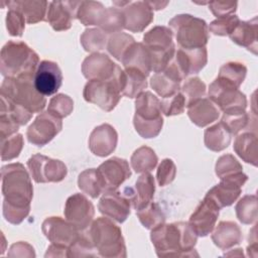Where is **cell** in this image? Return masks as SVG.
Instances as JSON below:
<instances>
[{"label":"cell","instance_id":"680465c9","mask_svg":"<svg viewBox=\"0 0 258 258\" xmlns=\"http://www.w3.org/2000/svg\"><path fill=\"white\" fill-rule=\"evenodd\" d=\"M20 125L6 112L0 111V137L1 140L17 133Z\"/></svg>","mask_w":258,"mask_h":258},{"label":"cell","instance_id":"8d00e7d4","mask_svg":"<svg viewBox=\"0 0 258 258\" xmlns=\"http://www.w3.org/2000/svg\"><path fill=\"white\" fill-rule=\"evenodd\" d=\"M106 7L99 1H82L77 18L85 26L99 25Z\"/></svg>","mask_w":258,"mask_h":258},{"label":"cell","instance_id":"e575fe53","mask_svg":"<svg viewBox=\"0 0 258 258\" xmlns=\"http://www.w3.org/2000/svg\"><path fill=\"white\" fill-rule=\"evenodd\" d=\"M158 157L154 150L148 146H141L137 148L130 158L132 168L137 173H144L151 171L157 164Z\"/></svg>","mask_w":258,"mask_h":258},{"label":"cell","instance_id":"d6986e66","mask_svg":"<svg viewBox=\"0 0 258 258\" xmlns=\"http://www.w3.org/2000/svg\"><path fill=\"white\" fill-rule=\"evenodd\" d=\"M105 185V191L117 189L131 176V170L126 159L117 156L105 160L97 168Z\"/></svg>","mask_w":258,"mask_h":258},{"label":"cell","instance_id":"f6af8a7d","mask_svg":"<svg viewBox=\"0 0 258 258\" xmlns=\"http://www.w3.org/2000/svg\"><path fill=\"white\" fill-rule=\"evenodd\" d=\"M99 253L94 246L89 234H81L69 247V257H98Z\"/></svg>","mask_w":258,"mask_h":258},{"label":"cell","instance_id":"cb8c5ba5","mask_svg":"<svg viewBox=\"0 0 258 258\" xmlns=\"http://www.w3.org/2000/svg\"><path fill=\"white\" fill-rule=\"evenodd\" d=\"M258 18L255 16L250 20L241 21L234 31L229 35L231 40L236 44L247 48L254 54H257L258 40Z\"/></svg>","mask_w":258,"mask_h":258},{"label":"cell","instance_id":"484cf974","mask_svg":"<svg viewBox=\"0 0 258 258\" xmlns=\"http://www.w3.org/2000/svg\"><path fill=\"white\" fill-rule=\"evenodd\" d=\"M214 244L222 250H228L243 240L240 227L232 221H221L212 234Z\"/></svg>","mask_w":258,"mask_h":258},{"label":"cell","instance_id":"3957f363","mask_svg":"<svg viewBox=\"0 0 258 258\" xmlns=\"http://www.w3.org/2000/svg\"><path fill=\"white\" fill-rule=\"evenodd\" d=\"M39 64L37 53L25 42L7 41L0 52V72L4 78L34 76Z\"/></svg>","mask_w":258,"mask_h":258},{"label":"cell","instance_id":"11a10c76","mask_svg":"<svg viewBox=\"0 0 258 258\" xmlns=\"http://www.w3.org/2000/svg\"><path fill=\"white\" fill-rule=\"evenodd\" d=\"M186 107L183 95L178 92L171 97L164 98L161 101V112L165 116H174L183 113Z\"/></svg>","mask_w":258,"mask_h":258},{"label":"cell","instance_id":"5bb4252c","mask_svg":"<svg viewBox=\"0 0 258 258\" xmlns=\"http://www.w3.org/2000/svg\"><path fill=\"white\" fill-rule=\"evenodd\" d=\"M63 214L66 220L82 232L91 226L95 215V208L86 196L74 194L68 198Z\"/></svg>","mask_w":258,"mask_h":258},{"label":"cell","instance_id":"ab89813d","mask_svg":"<svg viewBox=\"0 0 258 258\" xmlns=\"http://www.w3.org/2000/svg\"><path fill=\"white\" fill-rule=\"evenodd\" d=\"M238 220L245 225L254 224L257 221V197L247 195L239 200L235 207Z\"/></svg>","mask_w":258,"mask_h":258},{"label":"cell","instance_id":"9f6ffc18","mask_svg":"<svg viewBox=\"0 0 258 258\" xmlns=\"http://www.w3.org/2000/svg\"><path fill=\"white\" fill-rule=\"evenodd\" d=\"M176 175V166L172 159L164 158L158 165L156 171L157 183L160 186H165L173 181Z\"/></svg>","mask_w":258,"mask_h":258},{"label":"cell","instance_id":"f907efd6","mask_svg":"<svg viewBox=\"0 0 258 258\" xmlns=\"http://www.w3.org/2000/svg\"><path fill=\"white\" fill-rule=\"evenodd\" d=\"M240 19L236 14H232L226 17L217 18L208 25V29L214 35L225 36L230 35L236 26L239 24Z\"/></svg>","mask_w":258,"mask_h":258},{"label":"cell","instance_id":"83f0119b","mask_svg":"<svg viewBox=\"0 0 258 258\" xmlns=\"http://www.w3.org/2000/svg\"><path fill=\"white\" fill-rule=\"evenodd\" d=\"M234 151L245 162L257 166L258 163V142L257 136L252 132L239 134L234 141Z\"/></svg>","mask_w":258,"mask_h":258},{"label":"cell","instance_id":"603a6c76","mask_svg":"<svg viewBox=\"0 0 258 258\" xmlns=\"http://www.w3.org/2000/svg\"><path fill=\"white\" fill-rule=\"evenodd\" d=\"M186 108L188 118L199 127L215 122L220 116L219 108L209 98H201L187 105Z\"/></svg>","mask_w":258,"mask_h":258},{"label":"cell","instance_id":"be15d7a7","mask_svg":"<svg viewBox=\"0 0 258 258\" xmlns=\"http://www.w3.org/2000/svg\"><path fill=\"white\" fill-rule=\"evenodd\" d=\"M146 2L152 10L163 9L168 4V1H164V2H162V1H146Z\"/></svg>","mask_w":258,"mask_h":258},{"label":"cell","instance_id":"b9f144b4","mask_svg":"<svg viewBox=\"0 0 258 258\" xmlns=\"http://www.w3.org/2000/svg\"><path fill=\"white\" fill-rule=\"evenodd\" d=\"M134 42L135 39L130 34H127L122 31L117 32L109 37L107 42V49L113 57L121 61L124 52Z\"/></svg>","mask_w":258,"mask_h":258},{"label":"cell","instance_id":"bcb514c9","mask_svg":"<svg viewBox=\"0 0 258 258\" xmlns=\"http://www.w3.org/2000/svg\"><path fill=\"white\" fill-rule=\"evenodd\" d=\"M74 110L73 99L64 94H56L52 97L47 106V112L61 119L69 116Z\"/></svg>","mask_w":258,"mask_h":258},{"label":"cell","instance_id":"d6a6232c","mask_svg":"<svg viewBox=\"0 0 258 258\" xmlns=\"http://www.w3.org/2000/svg\"><path fill=\"white\" fill-rule=\"evenodd\" d=\"M246 74L247 68L244 63L239 61H229L220 68L216 80L227 86L239 89L246 78Z\"/></svg>","mask_w":258,"mask_h":258},{"label":"cell","instance_id":"d590c367","mask_svg":"<svg viewBox=\"0 0 258 258\" xmlns=\"http://www.w3.org/2000/svg\"><path fill=\"white\" fill-rule=\"evenodd\" d=\"M150 86L162 99L171 97L180 91V82L164 72L155 73L150 78Z\"/></svg>","mask_w":258,"mask_h":258},{"label":"cell","instance_id":"e7e4bbea","mask_svg":"<svg viewBox=\"0 0 258 258\" xmlns=\"http://www.w3.org/2000/svg\"><path fill=\"white\" fill-rule=\"evenodd\" d=\"M243 256V252H242V249L241 248H237V249H234V251L232 252H229V253H225L224 256Z\"/></svg>","mask_w":258,"mask_h":258},{"label":"cell","instance_id":"9a60e30c","mask_svg":"<svg viewBox=\"0 0 258 258\" xmlns=\"http://www.w3.org/2000/svg\"><path fill=\"white\" fill-rule=\"evenodd\" d=\"M41 230L50 243L66 247H70L81 235V231L60 217L46 218L42 222Z\"/></svg>","mask_w":258,"mask_h":258},{"label":"cell","instance_id":"5b68a950","mask_svg":"<svg viewBox=\"0 0 258 258\" xmlns=\"http://www.w3.org/2000/svg\"><path fill=\"white\" fill-rule=\"evenodd\" d=\"M1 97L20 105L31 113L41 112L46 99L34 86V76H21L17 78H5L0 88Z\"/></svg>","mask_w":258,"mask_h":258},{"label":"cell","instance_id":"7dc6e473","mask_svg":"<svg viewBox=\"0 0 258 258\" xmlns=\"http://www.w3.org/2000/svg\"><path fill=\"white\" fill-rule=\"evenodd\" d=\"M24 145L23 136L20 133H16L8 138L1 140V159L12 160L19 156Z\"/></svg>","mask_w":258,"mask_h":258},{"label":"cell","instance_id":"7402d4cb","mask_svg":"<svg viewBox=\"0 0 258 258\" xmlns=\"http://www.w3.org/2000/svg\"><path fill=\"white\" fill-rule=\"evenodd\" d=\"M125 16V29L131 32L143 31L153 20V10L146 1H129L121 8Z\"/></svg>","mask_w":258,"mask_h":258},{"label":"cell","instance_id":"4dcf8cb0","mask_svg":"<svg viewBox=\"0 0 258 258\" xmlns=\"http://www.w3.org/2000/svg\"><path fill=\"white\" fill-rule=\"evenodd\" d=\"M161 101L151 92L144 91L136 97L135 115L142 119L153 120L161 117Z\"/></svg>","mask_w":258,"mask_h":258},{"label":"cell","instance_id":"836d02e7","mask_svg":"<svg viewBox=\"0 0 258 258\" xmlns=\"http://www.w3.org/2000/svg\"><path fill=\"white\" fill-rule=\"evenodd\" d=\"M78 185L82 191L93 199L105 192V185L97 168H89L80 173Z\"/></svg>","mask_w":258,"mask_h":258},{"label":"cell","instance_id":"7bdbcfd3","mask_svg":"<svg viewBox=\"0 0 258 258\" xmlns=\"http://www.w3.org/2000/svg\"><path fill=\"white\" fill-rule=\"evenodd\" d=\"M133 124L135 127L136 132L143 138H154L156 137L163 126V118L162 116L153 119V120H146L142 119L137 115H134L133 118Z\"/></svg>","mask_w":258,"mask_h":258},{"label":"cell","instance_id":"6125c7cd","mask_svg":"<svg viewBox=\"0 0 258 258\" xmlns=\"http://www.w3.org/2000/svg\"><path fill=\"white\" fill-rule=\"evenodd\" d=\"M47 257H69V247L56 244H50L44 255Z\"/></svg>","mask_w":258,"mask_h":258},{"label":"cell","instance_id":"74e56055","mask_svg":"<svg viewBox=\"0 0 258 258\" xmlns=\"http://www.w3.org/2000/svg\"><path fill=\"white\" fill-rule=\"evenodd\" d=\"M105 33L121 32L125 28V16L121 9L117 7H107L98 25Z\"/></svg>","mask_w":258,"mask_h":258},{"label":"cell","instance_id":"30bf717a","mask_svg":"<svg viewBox=\"0 0 258 258\" xmlns=\"http://www.w3.org/2000/svg\"><path fill=\"white\" fill-rule=\"evenodd\" d=\"M132 198L133 189L130 187H126L124 192L117 189L105 191L98 204L99 212L117 223H124L131 212Z\"/></svg>","mask_w":258,"mask_h":258},{"label":"cell","instance_id":"ffe728a7","mask_svg":"<svg viewBox=\"0 0 258 258\" xmlns=\"http://www.w3.org/2000/svg\"><path fill=\"white\" fill-rule=\"evenodd\" d=\"M219 212L220 209L212 201L204 198L190 215L188 223L198 236L206 237L213 232L219 217Z\"/></svg>","mask_w":258,"mask_h":258},{"label":"cell","instance_id":"d4e9b609","mask_svg":"<svg viewBox=\"0 0 258 258\" xmlns=\"http://www.w3.org/2000/svg\"><path fill=\"white\" fill-rule=\"evenodd\" d=\"M121 62L125 69H137L138 71L142 72L146 77H148L149 74L152 72L150 53L147 47L142 42L135 41L134 43H132L124 52Z\"/></svg>","mask_w":258,"mask_h":258},{"label":"cell","instance_id":"7c38bea8","mask_svg":"<svg viewBox=\"0 0 258 258\" xmlns=\"http://www.w3.org/2000/svg\"><path fill=\"white\" fill-rule=\"evenodd\" d=\"M209 99L223 113L246 111L247 108V98L244 93L216 79L209 87Z\"/></svg>","mask_w":258,"mask_h":258},{"label":"cell","instance_id":"ba28073f","mask_svg":"<svg viewBox=\"0 0 258 258\" xmlns=\"http://www.w3.org/2000/svg\"><path fill=\"white\" fill-rule=\"evenodd\" d=\"M123 70L119 68L115 77L111 80H91L83 91L84 99L106 112L112 111L121 99Z\"/></svg>","mask_w":258,"mask_h":258},{"label":"cell","instance_id":"8992f818","mask_svg":"<svg viewBox=\"0 0 258 258\" xmlns=\"http://www.w3.org/2000/svg\"><path fill=\"white\" fill-rule=\"evenodd\" d=\"M180 48L206 47L209 40L207 22L190 14H178L168 22Z\"/></svg>","mask_w":258,"mask_h":258},{"label":"cell","instance_id":"4fadbf2b","mask_svg":"<svg viewBox=\"0 0 258 258\" xmlns=\"http://www.w3.org/2000/svg\"><path fill=\"white\" fill-rule=\"evenodd\" d=\"M62 129L61 119L50 113L41 112L26 130L27 140L36 146H43L50 142Z\"/></svg>","mask_w":258,"mask_h":258},{"label":"cell","instance_id":"277c9868","mask_svg":"<svg viewBox=\"0 0 258 258\" xmlns=\"http://www.w3.org/2000/svg\"><path fill=\"white\" fill-rule=\"evenodd\" d=\"M88 234L99 256L105 258H125L127 256L121 228L112 219L97 218L89 227Z\"/></svg>","mask_w":258,"mask_h":258},{"label":"cell","instance_id":"94428289","mask_svg":"<svg viewBox=\"0 0 258 258\" xmlns=\"http://www.w3.org/2000/svg\"><path fill=\"white\" fill-rule=\"evenodd\" d=\"M8 256L10 257H35L33 247L26 242H17L11 245Z\"/></svg>","mask_w":258,"mask_h":258},{"label":"cell","instance_id":"9c48e42d","mask_svg":"<svg viewBox=\"0 0 258 258\" xmlns=\"http://www.w3.org/2000/svg\"><path fill=\"white\" fill-rule=\"evenodd\" d=\"M32 179L37 183L59 182L68 174L67 165L59 159H53L48 156L36 153L27 160Z\"/></svg>","mask_w":258,"mask_h":258},{"label":"cell","instance_id":"681fc988","mask_svg":"<svg viewBox=\"0 0 258 258\" xmlns=\"http://www.w3.org/2000/svg\"><path fill=\"white\" fill-rule=\"evenodd\" d=\"M216 174L221 179L243 171L241 163L232 154H224L220 156L215 166Z\"/></svg>","mask_w":258,"mask_h":258},{"label":"cell","instance_id":"f35d334b","mask_svg":"<svg viewBox=\"0 0 258 258\" xmlns=\"http://www.w3.org/2000/svg\"><path fill=\"white\" fill-rule=\"evenodd\" d=\"M136 215L144 228L152 230L165 222V215L157 203H149L146 207L136 211Z\"/></svg>","mask_w":258,"mask_h":258},{"label":"cell","instance_id":"f546056e","mask_svg":"<svg viewBox=\"0 0 258 258\" xmlns=\"http://www.w3.org/2000/svg\"><path fill=\"white\" fill-rule=\"evenodd\" d=\"M146 76L137 69L127 68L122 74L121 94L127 98H136L147 88Z\"/></svg>","mask_w":258,"mask_h":258},{"label":"cell","instance_id":"ac0fdd59","mask_svg":"<svg viewBox=\"0 0 258 258\" xmlns=\"http://www.w3.org/2000/svg\"><path fill=\"white\" fill-rule=\"evenodd\" d=\"M119 68L120 67L107 54L102 52H94L84 59L82 63V73L83 76L89 81L111 80L115 77Z\"/></svg>","mask_w":258,"mask_h":258},{"label":"cell","instance_id":"44dd1931","mask_svg":"<svg viewBox=\"0 0 258 258\" xmlns=\"http://www.w3.org/2000/svg\"><path fill=\"white\" fill-rule=\"evenodd\" d=\"M118 134L115 128L107 123L101 124L93 129L89 137V148L97 156L110 155L117 146Z\"/></svg>","mask_w":258,"mask_h":258},{"label":"cell","instance_id":"6da1fadb","mask_svg":"<svg viewBox=\"0 0 258 258\" xmlns=\"http://www.w3.org/2000/svg\"><path fill=\"white\" fill-rule=\"evenodd\" d=\"M198 237L188 222L163 223L152 229L150 234L158 257L199 256L195 250Z\"/></svg>","mask_w":258,"mask_h":258},{"label":"cell","instance_id":"ee69618b","mask_svg":"<svg viewBox=\"0 0 258 258\" xmlns=\"http://www.w3.org/2000/svg\"><path fill=\"white\" fill-rule=\"evenodd\" d=\"M221 122L232 135H237L250 123V116L246 111H236L224 113Z\"/></svg>","mask_w":258,"mask_h":258},{"label":"cell","instance_id":"e0dca14e","mask_svg":"<svg viewBox=\"0 0 258 258\" xmlns=\"http://www.w3.org/2000/svg\"><path fill=\"white\" fill-rule=\"evenodd\" d=\"M62 84V74L58 64L51 60L39 62L34 74V86L44 97L54 95Z\"/></svg>","mask_w":258,"mask_h":258},{"label":"cell","instance_id":"8fae6325","mask_svg":"<svg viewBox=\"0 0 258 258\" xmlns=\"http://www.w3.org/2000/svg\"><path fill=\"white\" fill-rule=\"evenodd\" d=\"M248 180V175L243 171L221 178L220 183L213 186L205 196L220 210L229 207L240 197L242 186Z\"/></svg>","mask_w":258,"mask_h":258},{"label":"cell","instance_id":"91938a15","mask_svg":"<svg viewBox=\"0 0 258 258\" xmlns=\"http://www.w3.org/2000/svg\"><path fill=\"white\" fill-rule=\"evenodd\" d=\"M237 4H238L237 2L212 1V2H209V8L217 18H222V17L235 14V11L237 9Z\"/></svg>","mask_w":258,"mask_h":258},{"label":"cell","instance_id":"52a82bcc","mask_svg":"<svg viewBox=\"0 0 258 258\" xmlns=\"http://www.w3.org/2000/svg\"><path fill=\"white\" fill-rule=\"evenodd\" d=\"M173 33L166 26H154L143 35V44L150 53L151 71L162 72L172 58L175 45L172 41Z\"/></svg>","mask_w":258,"mask_h":258},{"label":"cell","instance_id":"f5cc1de1","mask_svg":"<svg viewBox=\"0 0 258 258\" xmlns=\"http://www.w3.org/2000/svg\"><path fill=\"white\" fill-rule=\"evenodd\" d=\"M184 53L186 55L188 66H189V75L199 74L208 62V51L206 47L189 48L185 49Z\"/></svg>","mask_w":258,"mask_h":258},{"label":"cell","instance_id":"c3c4849f","mask_svg":"<svg viewBox=\"0 0 258 258\" xmlns=\"http://www.w3.org/2000/svg\"><path fill=\"white\" fill-rule=\"evenodd\" d=\"M180 93L185 99L186 106L190 103L204 98L206 94V84L198 77L188 79L180 88Z\"/></svg>","mask_w":258,"mask_h":258},{"label":"cell","instance_id":"f1b7e54d","mask_svg":"<svg viewBox=\"0 0 258 258\" xmlns=\"http://www.w3.org/2000/svg\"><path fill=\"white\" fill-rule=\"evenodd\" d=\"M155 191L154 177L149 172L142 173L135 182V189L133 190L132 207L138 211L146 207L152 202Z\"/></svg>","mask_w":258,"mask_h":258},{"label":"cell","instance_id":"4316f807","mask_svg":"<svg viewBox=\"0 0 258 258\" xmlns=\"http://www.w3.org/2000/svg\"><path fill=\"white\" fill-rule=\"evenodd\" d=\"M5 3L8 8H14L20 11L28 24H34L45 20L49 4L47 1L41 0H16L7 1Z\"/></svg>","mask_w":258,"mask_h":258},{"label":"cell","instance_id":"60d3db41","mask_svg":"<svg viewBox=\"0 0 258 258\" xmlns=\"http://www.w3.org/2000/svg\"><path fill=\"white\" fill-rule=\"evenodd\" d=\"M81 43L86 51L98 52L107 46V36L106 33L98 28H88L86 29L81 37Z\"/></svg>","mask_w":258,"mask_h":258},{"label":"cell","instance_id":"db71d44e","mask_svg":"<svg viewBox=\"0 0 258 258\" xmlns=\"http://www.w3.org/2000/svg\"><path fill=\"white\" fill-rule=\"evenodd\" d=\"M25 17L20 11L14 8H9L6 14V28L11 36H22L25 28Z\"/></svg>","mask_w":258,"mask_h":258},{"label":"cell","instance_id":"2e32d148","mask_svg":"<svg viewBox=\"0 0 258 258\" xmlns=\"http://www.w3.org/2000/svg\"><path fill=\"white\" fill-rule=\"evenodd\" d=\"M82 1H51L48 4L45 21L53 30L64 31L72 27Z\"/></svg>","mask_w":258,"mask_h":258},{"label":"cell","instance_id":"7a4b0ae2","mask_svg":"<svg viewBox=\"0 0 258 258\" xmlns=\"http://www.w3.org/2000/svg\"><path fill=\"white\" fill-rule=\"evenodd\" d=\"M3 203L17 208H30L33 186L22 163H9L1 168Z\"/></svg>","mask_w":258,"mask_h":258},{"label":"cell","instance_id":"6f0895ef","mask_svg":"<svg viewBox=\"0 0 258 258\" xmlns=\"http://www.w3.org/2000/svg\"><path fill=\"white\" fill-rule=\"evenodd\" d=\"M3 217L7 222L13 225L20 224L29 214L30 208H17L6 203L2 204Z\"/></svg>","mask_w":258,"mask_h":258},{"label":"cell","instance_id":"816d5d0a","mask_svg":"<svg viewBox=\"0 0 258 258\" xmlns=\"http://www.w3.org/2000/svg\"><path fill=\"white\" fill-rule=\"evenodd\" d=\"M1 111L8 113L20 126L25 125L32 118L33 113L4 97H1Z\"/></svg>","mask_w":258,"mask_h":258},{"label":"cell","instance_id":"1f68e13d","mask_svg":"<svg viewBox=\"0 0 258 258\" xmlns=\"http://www.w3.org/2000/svg\"><path fill=\"white\" fill-rule=\"evenodd\" d=\"M231 136L232 134L220 121L219 123L206 129L204 134V142L208 149L219 152L229 146Z\"/></svg>","mask_w":258,"mask_h":258}]
</instances>
